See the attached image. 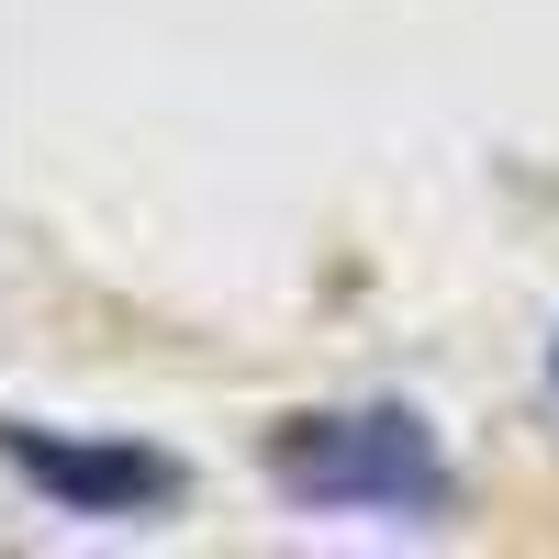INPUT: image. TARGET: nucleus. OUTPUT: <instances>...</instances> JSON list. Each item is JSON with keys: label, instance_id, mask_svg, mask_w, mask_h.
<instances>
[{"label": "nucleus", "instance_id": "f257e3e1", "mask_svg": "<svg viewBox=\"0 0 559 559\" xmlns=\"http://www.w3.org/2000/svg\"><path fill=\"white\" fill-rule=\"evenodd\" d=\"M269 481L324 515H448V459L414 414H302L269 437Z\"/></svg>", "mask_w": 559, "mask_h": 559}, {"label": "nucleus", "instance_id": "f03ea898", "mask_svg": "<svg viewBox=\"0 0 559 559\" xmlns=\"http://www.w3.org/2000/svg\"><path fill=\"white\" fill-rule=\"evenodd\" d=\"M12 459H23V481H45L68 503V515H134V503H179V471L146 448H68V437H34L12 426Z\"/></svg>", "mask_w": 559, "mask_h": 559}]
</instances>
